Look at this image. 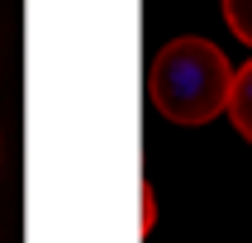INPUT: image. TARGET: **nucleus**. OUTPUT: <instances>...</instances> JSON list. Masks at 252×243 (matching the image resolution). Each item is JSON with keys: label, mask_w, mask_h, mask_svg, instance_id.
<instances>
[{"label": "nucleus", "mask_w": 252, "mask_h": 243, "mask_svg": "<svg viewBox=\"0 0 252 243\" xmlns=\"http://www.w3.org/2000/svg\"><path fill=\"white\" fill-rule=\"evenodd\" d=\"M233 91V67L210 38H171L148 62V100L171 124H210L224 114Z\"/></svg>", "instance_id": "1"}, {"label": "nucleus", "mask_w": 252, "mask_h": 243, "mask_svg": "<svg viewBox=\"0 0 252 243\" xmlns=\"http://www.w3.org/2000/svg\"><path fill=\"white\" fill-rule=\"evenodd\" d=\"M224 24L233 29V38L252 48V0H224Z\"/></svg>", "instance_id": "3"}, {"label": "nucleus", "mask_w": 252, "mask_h": 243, "mask_svg": "<svg viewBox=\"0 0 252 243\" xmlns=\"http://www.w3.org/2000/svg\"><path fill=\"white\" fill-rule=\"evenodd\" d=\"M224 114L233 119V129H238L243 139L252 143V62L233 67V91H228V105H224Z\"/></svg>", "instance_id": "2"}]
</instances>
